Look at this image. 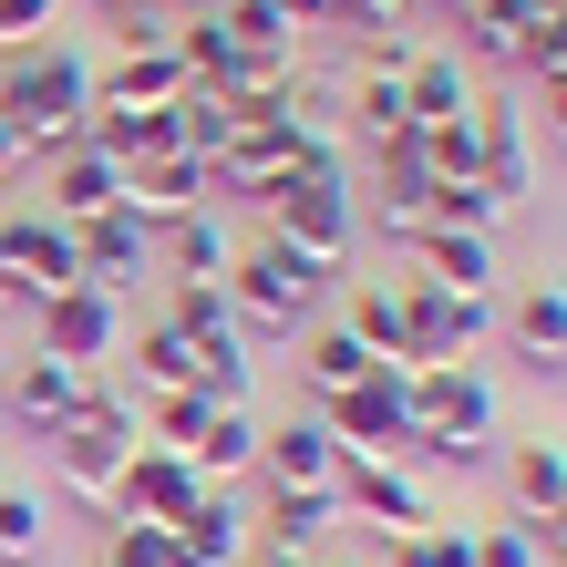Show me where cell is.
<instances>
[{
    "label": "cell",
    "instance_id": "cell-1",
    "mask_svg": "<svg viewBox=\"0 0 567 567\" xmlns=\"http://www.w3.org/2000/svg\"><path fill=\"white\" fill-rule=\"evenodd\" d=\"M83 114H93V52L83 42H31V52H0V124L31 145V165L62 155L83 135Z\"/></svg>",
    "mask_w": 567,
    "mask_h": 567
},
{
    "label": "cell",
    "instance_id": "cell-2",
    "mask_svg": "<svg viewBox=\"0 0 567 567\" xmlns=\"http://www.w3.org/2000/svg\"><path fill=\"white\" fill-rule=\"evenodd\" d=\"M227 310H238V341H299L330 310V279L310 258H289L279 238H258V248L227 258Z\"/></svg>",
    "mask_w": 567,
    "mask_h": 567
},
{
    "label": "cell",
    "instance_id": "cell-3",
    "mask_svg": "<svg viewBox=\"0 0 567 567\" xmlns=\"http://www.w3.org/2000/svg\"><path fill=\"white\" fill-rule=\"evenodd\" d=\"M135 444H145V403H124V392L93 382V403L73 413V433H52V485L73 495V506L114 516V485H124V464H135Z\"/></svg>",
    "mask_w": 567,
    "mask_h": 567
},
{
    "label": "cell",
    "instance_id": "cell-4",
    "mask_svg": "<svg viewBox=\"0 0 567 567\" xmlns=\"http://www.w3.org/2000/svg\"><path fill=\"white\" fill-rule=\"evenodd\" d=\"M330 444L341 454H382V464H413V361H372L351 392L320 403Z\"/></svg>",
    "mask_w": 567,
    "mask_h": 567
},
{
    "label": "cell",
    "instance_id": "cell-5",
    "mask_svg": "<svg viewBox=\"0 0 567 567\" xmlns=\"http://www.w3.org/2000/svg\"><path fill=\"white\" fill-rule=\"evenodd\" d=\"M258 217H269V238L289 258H310L320 279H341L351 269V248H361V207H351V186H269L258 196Z\"/></svg>",
    "mask_w": 567,
    "mask_h": 567
},
{
    "label": "cell",
    "instance_id": "cell-6",
    "mask_svg": "<svg viewBox=\"0 0 567 567\" xmlns=\"http://www.w3.org/2000/svg\"><path fill=\"white\" fill-rule=\"evenodd\" d=\"M31 351H52V361H73V372H104V361L124 351V299L114 289H52V299H31Z\"/></svg>",
    "mask_w": 567,
    "mask_h": 567
},
{
    "label": "cell",
    "instance_id": "cell-7",
    "mask_svg": "<svg viewBox=\"0 0 567 567\" xmlns=\"http://www.w3.org/2000/svg\"><path fill=\"white\" fill-rule=\"evenodd\" d=\"M403 330H413V361H475V351L495 341V289L403 279Z\"/></svg>",
    "mask_w": 567,
    "mask_h": 567
},
{
    "label": "cell",
    "instance_id": "cell-8",
    "mask_svg": "<svg viewBox=\"0 0 567 567\" xmlns=\"http://www.w3.org/2000/svg\"><path fill=\"white\" fill-rule=\"evenodd\" d=\"M341 516H361V526H382V537H403V526H423L433 516V495H423V475L413 464H382V454H341Z\"/></svg>",
    "mask_w": 567,
    "mask_h": 567
},
{
    "label": "cell",
    "instance_id": "cell-9",
    "mask_svg": "<svg viewBox=\"0 0 567 567\" xmlns=\"http://www.w3.org/2000/svg\"><path fill=\"white\" fill-rule=\"evenodd\" d=\"M196 207H217V165L207 155H145L135 176H124V217L145 227H176V217H196Z\"/></svg>",
    "mask_w": 567,
    "mask_h": 567
},
{
    "label": "cell",
    "instance_id": "cell-10",
    "mask_svg": "<svg viewBox=\"0 0 567 567\" xmlns=\"http://www.w3.org/2000/svg\"><path fill=\"white\" fill-rule=\"evenodd\" d=\"M475 186H495L506 207L537 196V124L516 104H485V93H475Z\"/></svg>",
    "mask_w": 567,
    "mask_h": 567
},
{
    "label": "cell",
    "instance_id": "cell-11",
    "mask_svg": "<svg viewBox=\"0 0 567 567\" xmlns=\"http://www.w3.org/2000/svg\"><path fill=\"white\" fill-rule=\"evenodd\" d=\"M495 341L516 361L557 372L567 361V279H526V289H495Z\"/></svg>",
    "mask_w": 567,
    "mask_h": 567
},
{
    "label": "cell",
    "instance_id": "cell-12",
    "mask_svg": "<svg viewBox=\"0 0 567 567\" xmlns=\"http://www.w3.org/2000/svg\"><path fill=\"white\" fill-rule=\"evenodd\" d=\"M258 485H299V495L341 485V444H330V423H320V413L258 423Z\"/></svg>",
    "mask_w": 567,
    "mask_h": 567
},
{
    "label": "cell",
    "instance_id": "cell-13",
    "mask_svg": "<svg viewBox=\"0 0 567 567\" xmlns=\"http://www.w3.org/2000/svg\"><path fill=\"white\" fill-rule=\"evenodd\" d=\"M196 495H207V475H196L186 454L135 444V464H124V485H114V516H135V526H176Z\"/></svg>",
    "mask_w": 567,
    "mask_h": 567
},
{
    "label": "cell",
    "instance_id": "cell-14",
    "mask_svg": "<svg viewBox=\"0 0 567 567\" xmlns=\"http://www.w3.org/2000/svg\"><path fill=\"white\" fill-rule=\"evenodd\" d=\"M165 537H176V567H248V557H258V526H248V506H238L227 485H207L176 526H165Z\"/></svg>",
    "mask_w": 567,
    "mask_h": 567
},
{
    "label": "cell",
    "instance_id": "cell-15",
    "mask_svg": "<svg viewBox=\"0 0 567 567\" xmlns=\"http://www.w3.org/2000/svg\"><path fill=\"white\" fill-rule=\"evenodd\" d=\"M52 165V217L62 227H83V217H104V207H124V176H135V165L124 155H104L93 135H73L62 155H42Z\"/></svg>",
    "mask_w": 567,
    "mask_h": 567
},
{
    "label": "cell",
    "instance_id": "cell-16",
    "mask_svg": "<svg viewBox=\"0 0 567 567\" xmlns=\"http://www.w3.org/2000/svg\"><path fill=\"white\" fill-rule=\"evenodd\" d=\"M0 238H11V269H21L31 299H52V289H73V279H83V248H73V227H62L52 207L0 217Z\"/></svg>",
    "mask_w": 567,
    "mask_h": 567
},
{
    "label": "cell",
    "instance_id": "cell-17",
    "mask_svg": "<svg viewBox=\"0 0 567 567\" xmlns=\"http://www.w3.org/2000/svg\"><path fill=\"white\" fill-rule=\"evenodd\" d=\"M93 403V372H73V361H52V351H31L21 372H11V413H21V433H73V413Z\"/></svg>",
    "mask_w": 567,
    "mask_h": 567
},
{
    "label": "cell",
    "instance_id": "cell-18",
    "mask_svg": "<svg viewBox=\"0 0 567 567\" xmlns=\"http://www.w3.org/2000/svg\"><path fill=\"white\" fill-rule=\"evenodd\" d=\"M289 155H299V135H289L279 114H238V124H227V145H217V186L227 196H269L289 176Z\"/></svg>",
    "mask_w": 567,
    "mask_h": 567
},
{
    "label": "cell",
    "instance_id": "cell-19",
    "mask_svg": "<svg viewBox=\"0 0 567 567\" xmlns=\"http://www.w3.org/2000/svg\"><path fill=\"white\" fill-rule=\"evenodd\" d=\"M73 248H83V279H93V289H114V299L135 289V279H155V238H145L124 207L83 217V227H73Z\"/></svg>",
    "mask_w": 567,
    "mask_h": 567
},
{
    "label": "cell",
    "instance_id": "cell-20",
    "mask_svg": "<svg viewBox=\"0 0 567 567\" xmlns=\"http://www.w3.org/2000/svg\"><path fill=\"white\" fill-rule=\"evenodd\" d=\"M413 279H433V289H506L485 227H423L413 238Z\"/></svg>",
    "mask_w": 567,
    "mask_h": 567
},
{
    "label": "cell",
    "instance_id": "cell-21",
    "mask_svg": "<svg viewBox=\"0 0 567 567\" xmlns=\"http://www.w3.org/2000/svg\"><path fill=\"white\" fill-rule=\"evenodd\" d=\"M248 526H258V547H279V557H310V547H320V526H341V495H330V485H320V495L269 485Z\"/></svg>",
    "mask_w": 567,
    "mask_h": 567
},
{
    "label": "cell",
    "instance_id": "cell-22",
    "mask_svg": "<svg viewBox=\"0 0 567 567\" xmlns=\"http://www.w3.org/2000/svg\"><path fill=\"white\" fill-rule=\"evenodd\" d=\"M227 258H238V238H227V217L217 207H196L176 227H155V269L165 279H227Z\"/></svg>",
    "mask_w": 567,
    "mask_h": 567
},
{
    "label": "cell",
    "instance_id": "cell-23",
    "mask_svg": "<svg viewBox=\"0 0 567 567\" xmlns=\"http://www.w3.org/2000/svg\"><path fill=\"white\" fill-rule=\"evenodd\" d=\"M341 330L372 361H413V330H403V279H351V299H341Z\"/></svg>",
    "mask_w": 567,
    "mask_h": 567
},
{
    "label": "cell",
    "instance_id": "cell-24",
    "mask_svg": "<svg viewBox=\"0 0 567 567\" xmlns=\"http://www.w3.org/2000/svg\"><path fill=\"white\" fill-rule=\"evenodd\" d=\"M557 495H567V444H557V433H526V444H506V506H516V526H537Z\"/></svg>",
    "mask_w": 567,
    "mask_h": 567
},
{
    "label": "cell",
    "instance_id": "cell-25",
    "mask_svg": "<svg viewBox=\"0 0 567 567\" xmlns=\"http://www.w3.org/2000/svg\"><path fill=\"white\" fill-rule=\"evenodd\" d=\"M392 135H413V104H403V73H361V83H351V104H341V145H361V155H382Z\"/></svg>",
    "mask_w": 567,
    "mask_h": 567
},
{
    "label": "cell",
    "instance_id": "cell-26",
    "mask_svg": "<svg viewBox=\"0 0 567 567\" xmlns=\"http://www.w3.org/2000/svg\"><path fill=\"white\" fill-rule=\"evenodd\" d=\"M361 372H372V351H361L341 320H310V330H299V392H310V403H330V392H351Z\"/></svg>",
    "mask_w": 567,
    "mask_h": 567
},
{
    "label": "cell",
    "instance_id": "cell-27",
    "mask_svg": "<svg viewBox=\"0 0 567 567\" xmlns=\"http://www.w3.org/2000/svg\"><path fill=\"white\" fill-rule=\"evenodd\" d=\"M165 330H176L186 351H207V341H238V310H227V279H165Z\"/></svg>",
    "mask_w": 567,
    "mask_h": 567
},
{
    "label": "cell",
    "instance_id": "cell-28",
    "mask_svg": "<svg viewBox=\"0 0 567 567\" xmlns=\"http://www.w3.org/2000/svg\"><path fill=\"white\" fill-rule=\"evenodd\" d=\"M403 104H413V124H454V114H475V73H464V52H413Z\"/></svg>",
    "mask_w": 567,
    "mask_h": 567
},
{
    "label": "cell",
    "instance_id": "cell-29",
    "mask_svg": "<svg viewBox=\"0 0 567 567\" xmlns=\"http://www.w3.org/2000/svg\"><path fill=\"white\" fill-rule=\"evenodd\" d=\"M196 475L207 485H238V475H258V413L248 403H227V413H207V433H196Z\"/></svg>",
    "mask_w": 567,
    "mask_h": 567
},
{
    "label": "cell",
    "instance_id": "cell-30",
    "mask_svg": "<svg viewBox=\"0 0 567 567\" xmlns=\"http://www.w3.org/2000/svg\"><path fill=\"white\" fill-rule=\"evenodd\" d=\"M464 62H516V42H526V21H537V0H464Z\"/></svg>",
    "mask_w": 567,
    "mask_h": 567
},
{
    "label": "cell",
    "instance_id": "cell-31",
    "mask_svg": "<svg viewBox=\"0 0 567 567\" xmlns=\"http://www.w3.org/2000/svg\"><path fill=\"white\" fill-rule=\"evenodd\" d=\"M124 351H135V382H145V392H186V382H196V351H186L165 320H124Z\"/></svg>",
    "mask_w": 567,
    "mask_h": 567
},
{
    "label": "cell",
    "instance_id": "cell-32",
    "mask_svg": "<svg viewBox=\"0 0 567 567\" xmlns=\"http://www.w3.org/2000/svg\"><path fill=\"white\" fill-rule=\"evenodd\" d=\"M464 547H475V526L423 516V526H403V537H382V567H464Z\"/></svg>",
    "mask_w": 567,
    "mask_h": 567
},
{
    "label": "cell",
    "instance_id": "cell-33",
    "mask_svg": "<svg viewBox=\"0 0 567 567\" xmlns=\"http://www.w3.org/2000/svg\"><path fill=\"white\" fill-rule=\"evenodd\" d=\"M52 547V516H42V495L31 485H0V567H31Z\"/></svg>",
    "mask_w": 567,
    "mask_h": 567
},
{
    "label": "cell",
    "instance_id": "cell-34",
    "mask_svg": "<svg viewBox=\"0 0 567 567\" xmlns=\"http://www.w3.org/2000/svg\"><path fill=\"white\" fill-rule=\"evenodd\" d=\"M217 21H227L238 52H299V21L279 11V0H217Z\"/></svg>",
    "mask_w": 567,
    "mask_h": 567
},
{
    "label": "cell",
    "instance_id": "cell-35",
    "mask_svg": "<svg viewBox=\"0 0 567 567\" xmlns=\"http://www.w3.org/2000/svg\"><path fill=\"white\" fill-rule=\"evenodd\" d=\"M207 392H145V444H165V454H196V433H207Z\"/></svg>",
    "mask_w": 567,
    "mask_h": 567
},
{
    "label": "cell",
    "instance_id": "cell-36",
    "mask_svg": "<svg viewBox=\"0 0 567 567\" xmlns=\"http://www.w3.org/2000/svg\"><path fill=\"white\" fill-rule=\"evenodd\" d=\"M248 372H258L248 341H207V351H196V382H186V392H207V403L227 413V403H248Z\"/></svg>",
    "mask_w": 567,
    "mask_h": 567
},
{
    "label": "cell",
    "instance_id": "cell-37",
    "mask_svg": "<svg viewBox=\"0 0 567 567\" xmlns=\"http://www.w3.org/2000/svg\"><path fill=\"white\" fill-rule=\"evenodd\" d=\"M516 73L526 83L567 73V0H537V21H526V42H516Z\"/></svg>",
    "mask_w": 567,
    "mask_h": 567
},
{
    "label": "cell",
    "instance_id": "cell-38",
    "mask_svg": "<svg viewBox=\"0 0 567 567\" xmlns=\"http://www.w3.org/2000/svg\"><path fill=\"white\" fill-rule=\"evenodd\" d=\"M506 217H516V207H506L495 186H475V176H464V186H433V227H485V238H495Z\"/></svg>",
    "mask_w": 567,
    "mask_h": 567
},
{
    "label": "cell",
    "instance_id": "cell-39",
    "mask_svg": "<svg viewBox=\"0 0 567 567\" xmlns=\"http://www.w3.org/2000/svg\"><path fill=\"white\" fill-rule=\"evenodd\" d=\"M104 567H176V537H165V526L114 516V526H104Z\"/></svg>",
    "mask_w": 567,
    "mask_h": 567
},
{
    "label": "cell",
    "instance_id": "cell-40",
    "mask_svg": "<svg viewBox=\"0 0 567 567\" xmlns=\"http://www.w3.org/2000/svg\"><path fill=\"white\" fill-rule=\"evenodd\" d=\"M464 567H547V547L526 537V526L506 516V526H475V547H464Z\"/></svg>",
    "mask_w": 567,
    "mask_h": 567
},
{
    "label": "cell",
    "instance_id": "cell-41",
    "mask_svg": "<svg viewBox=\"0 0 567 567\" xmlns=\"http://www.w3.org/2000/svg\"><path fill=\"white\" fill-rule=\"evenodd\" d=\"M62 31V0H0V52H31Z\"/></svg>",
    "mask_w": 567,
    "mask_h": 567
},
{
    "label": "cell",
    "instance_id": "cell-42",
    "mask_svg": "<svg viewBox=\"0 0 567 567\" xmlns=\"http://www.w3.org/2000/svg\"><path fill=\"white\" fill-rule=\"evenodd\" d=\"M526 124H547V145L567 155V73H547V83H537V114H526Z\"/></svg>",
    "mask_w": 567,
    "mask_h": 567
},
{
    "label": "cell",
    "instance_id": "cell-43",
    "mask_svg": "<svg viewBox=\"0 0 567 567\" xmlns=\"http://www.w3.org/2000/svg\"><path fill=\"white\" fill-rule=\"evenodd\" d=\"M526 537H537V547H547V557H567V495H557V506H547V516H537V526H526Z\"/></svg>",
    "mask_w": 567,
    "mask_h": 567
},
{
    "label": "cell",
    "instance_id": "cell-44",
    "mask_svg": "<svg viewBox=\"0 0 567 567\" xmlns=\"http://www.w3.org/2000/svg\"><path fill=\"white\" fill-rule=\"evenodd\" d=\"M21 165H31V145L11 135V124H0V186H11V176H21Z\"/></svg>",
    "mask_w": 567,
    "mask_h": 567
},
{
    "label": "cell",
    "instance_id": "cell-45",
    "mask_svg": "<svg viewBox=\"0 0 567 567\" xmlns=\"http://www.w3.org/2000/svg\"><path fill=\"white\" fill-rule=\"evenodd\" d=\"M0 299H21V310H31V289H21V269H11V238H0Z\"/></svg>",
    "mask_w": 567,
    "mask_h": 567
},
{
    "label": "cell",
    "instance_id": "cell-46",
    "mask_svg": "<svg viewBox=\"0 0 567 567\" xmlns=\"http://www.w3.org/2000/svg\"><path fill=\"white\" fill-rule=\"evenodd\" d=\"M248 567H310V557H279V547H258V557H248Z\"/></svg>",
    "mask_w": 567,
    "mask_h": 567
},
{
    "label": "cell",
    "instance_id": "cell-47",
    "mask_svg": "<svg viewBox=\"0 0 567 567\" xmlns=\"http://www.w3.org/2000/svg\"><path fill=\"white\" fill-rule=\"evenodd\" d=\"M114 11H124V21H155V0H114Z\"/></svg>",
    "mask_w": 567,
    "mask_h": 567
},
{
    "label": "cell",
    "instance_id": "cell-48",
    "mask_svg": "<svg viewBox=\"0 0 567 567\" xmlns=\"http://www.w3.org/2000/svg\"><path fill=\"white\" fill-rule=\"evenodd\" d=\"M372 11H392V21H403V0H372Z\"/></svg>",
    "mask_w": 567,
    "mask_h": 567
},
{
    "label": "cell",
    "instance_id": "cell-49",
    "mask_svg": "<svg viewBox=\"0 0 567 567\" xmlns=\"http://www.w3.org/2000/svg\"><path fill=\"white\" fill-rule=\"evenodd\" d=\"M444 11H464V0H444Z\"/></svg>",
    "mask_w": 567,
    "mask_h": 567
},
{
    "label": "cell",
    "instance_id": "cell-50",
    "mask_svg": "<svg viewBox=\"0 0 567 567\" xmlns=\"http://www.w3.org/2000/svg\"><path fill=\"white\" fill-rule=\"evenodd\" d=\"M547 567H567V557H547Z\"/></svg>",
    "mask_w": 567,
    "mask_h": 567
}]
</instances>
